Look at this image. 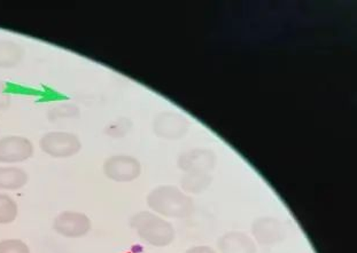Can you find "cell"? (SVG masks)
<instances>
[{
	"label": "cell",
	"mask_w": 357,
	"mask_h": 253,
	"mask_svg": "<svg viewBox=\"0 0 357 253\" xmlns=\"http://www.w3.org/2000/svg\"><path fill=\"white\" fill-rule=\"evenodd\" d=\"M147 205L156 213L169 218L188 217L193 210L191 198L169 186L152 190L147 196Z\"/></svg>",
	"instance_id": "cell-1"
},
{
	"label": "cell",
	"mask_w": 357,
	"mask_h": 253,
	"mask_svg": "<svg viewBox=\"0 0 357 253\" xmlns=\"http://www.w3.org/2000/svg\"><path fill=\"white\" fill-rule=\"evenodd\" d=\"M131 227L140 238L153 247H167L172 243L175 231L168 221L151 212H139L131 219Z\"/></svg>",
	"instance_id": "cell-2"
},
{
	"label": "cell",
	"mask_w": 357,
	"mask_h": 253,
	"mask_svg": "<svg viewBox=\"0 0 357 253\" xmlns=\"http://www.w3.org/2000/svg\"><path fill=\"white\" fill-rule=\"evenodd\" d=\"M39 147L43 153L51 157L68 158L79 153L82 142L76 134L65 131H53L40 138Z\"/></svg>",
	"instance_id": "cell-3"
},
{
	"label": "cell",
	"mask_w": 357,
	"mask_h": 253,
	"mask_svg": "<svg viewBox=\"0 0 357 253\" xmlns=\"http://www.w3.org/2000/svg\"><path fill=\"white\" fill-rule=\"evenodd\" d=\"M92 222L85 213L78 211H63L53 220V229L60 236L81 238L90 233Z\"/></svg>",
	"instance_id": "cell-4"
},
{
	"label": "cell",
	"mask_w": 357,
	"mask_h": 253,
	"mask_svg": "<svg viewBox=\"0 0 357 253\" xmlns=\"http://www.w3.org/2000/svg\"><path fill=\"white\" fill-rule=\"evenodd\" d=\"M33 145L21 136H3L0 139V163L17 164L26 162L33 155Z\"/></svg>",
	"instance_id": "cell-5"
},
{
	"label": "cell",
	"mask_w": 357,
	"mask_h": 253,
	"mask_svg": "<svg viewBox=\"0 0 357 253\" xmlns=\"http://www.w3.org/2000/svg\"><path fill=\"white\" fill-rule=\"evenodd\" d=\"M104 173L113 181L130 182L139 177L140 164L131 156H112L105 162Z\"/></svg>",
	"instance_id": "cell-6"
},
{
	"label": "cell",
	"mask_w": 357,
	"mask_h": 253,
	"mask_svg": "<svg viewBox=\"0 0 357 253\" xmlns=\"http://www.w3.org/2000/svg\"><path fill=\"white\" fill-rule=\"evenodd\" d=\"M252 231L259 243L273 245L280 243L285 237V231L280 221L273 218H261L253 224Z\"/></svg>",
	"instance_id": "cell-7"
},
{
	"label": "cell",
	"mask_w": 357,
	"mask_h": 253,
	"mask_svg": "<svg viewBox=\"0 0 357 253\" xmlns=\"http://www.w3.org/2000/svg\"><path fill=\"white\" fill-rule=\"evenodd\" d=\"M222 253H257V247L250 237L243 233H229L218 240Z\"/></svg>",
	"instance_id": "cell-8"
},
{
	"label": "cell",
	"mask_w": 357,
	"mask_h": 253,
	"mask_svg": "<svg viewBox=\"0 0 357 253\" xmlns=\"http://www.w3.org/2000/svg\"><path fill=\"white\" fill-rule=\"evenodd\" d=\"M29 181V175L17 166H0V192H15Z\"/></svg>",
	"instance_id": "cell-9"
},
{
	"label": "cell",
	"mask_w": 357,
	"mask_h": 253,
	"mask_svg": "<svg viewBox=\"0 0 357 253\" xmlns=\"http://www.w3.org/2000/svg\"><path fill=\"white\" fill-rule=\"evenodd\" d=\"M24 51L17 42L0 40V69L13 68L22 61Z\"/></svg>",
	"instance_id": "cell-10"
},
{
	"label": "cell",
	"mask_w": 357,
	"mask_h": 253,
	"mask_svg": "<svg viewBox=\"0 0 357 253\" xmlns=\"http://www.w3.org/2000/svg\"><path fill=\"white\" fill-rule=\"evenodd\" d=\"M19 206L14 198L5 193H0V225H10L17 220Z\"/></svg>",
	"instance_id": "cell-11"
},
{
	"label": "cell",
	"mask_w": 357,
	"mask_h": 253,
	"mask_svg": "<svg viewBox=\"0 0 357 253\" xmlns=\"http://www.w3.org/2000/svg\"><path fill=\"white\" fill-rule=\"evenodd\" d=\"M0 253H31L24 240L20 238H6L0 240Z\"/></svg>",
	"instance_id": "cell-12"
},
{
	"label": "cell",
	"mask_w": 357,
	"mask_h": 253,
	"mask_svg": "<svg viewBox=\"0 0 357 253\" xmlns=\"http://www.w3.org/2000/svg\"><path fill=\"white\" fill-rule=\"evenodd\" d=\"M208 183H209V180H207L206 177H199V178L195 177V178H188L184 180L183 186L188 192L199 193L206 189Z\"/></svg>",
	"instance_id": "cell-13"
},
{
	"label": "cell",
	"mask_w": 357,
	"mask_h": 253,
	"mask_svg": "<svg viewBox=\"0 0 357 253\" xmlns=\"http://www.w3.org/2000/svg\"><path fill=\"white\" fill-rule=\"evenodd\" d=\"M51 120H56V117H73L77 116L78 109L75 106H61V108L56 107L50 113Z\"/></svg>",
	"instance_id": "cell-14"
},
{
	"label": "cell",
	"mask_w": 357,
	"mask_h": 253,
	"mask_svg": "<svg viewBox=\"0 0 357 253\" xmlns=\"http://www.w3.org/2000/svg\"><path fill=\"white\" fill-rule=\"evenodd\" d=\"M10 93L8 85L0 81V111H6L10 106Z\"/></svg>",
	"instance_id": "cell-15"
},
{
	"label": "cell",
	"mask_w": 357,
	"mask_h": 253,
	"mask_svg": "<svg viewBox=\"0 0 357 253\" xmlns=\"http://www.w3.org/2000/svg\"><path fill=\"white\" fill-rule=\"evenodd\" d=\"M185 253H216L209 247H195L186 251Z\"/></svg>",
	"instance_id": "cell-16"
}]
</instances>
